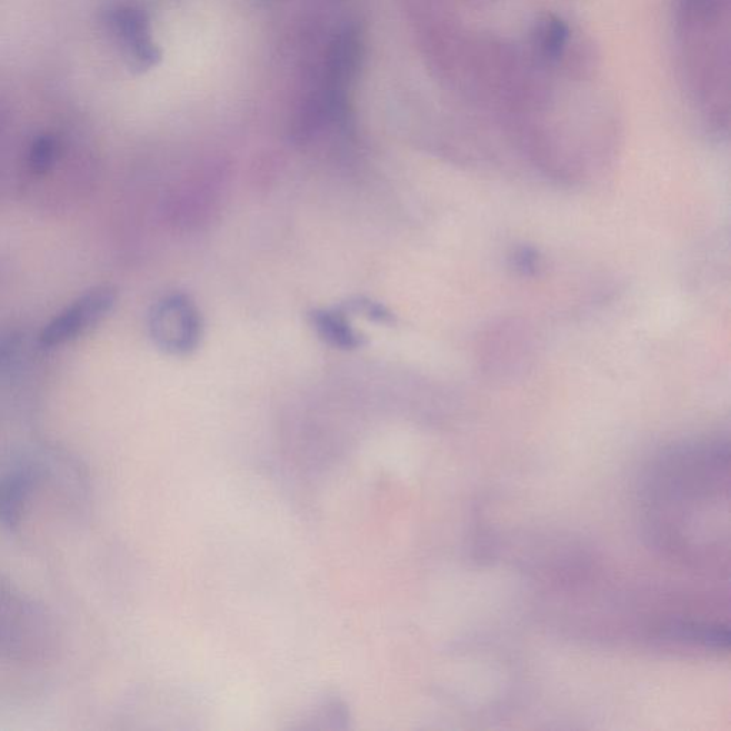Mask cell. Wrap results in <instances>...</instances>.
<instances>
[{"label": "cell", "instance_id": "6da1fadb", "mask_svg": "<svg viewBox=\"0 0 731 731\" xmlns=\"http://www.w3.org/2000/svg\"><path fill=\"white\" fill-rule=\"evenodd\" d=\"M82 478L77 463L49 445L24 444L0 450V524L10 532H19L40 492L74 485Z\"/></svg>", "mask_w": 731, "mask_h": 731}, {"label": "cell", "instance_id": "7a4b0ae2", "mask_svg": "<svg viewBox=\"0 0 731 731\" xmlns=\"http://www.w3.org/2000/svg\"><path fill=\"white\" fill-rule=\"evenodd\" d=\"M52 620L29 595L0 580V655L20 663L44 662L54 652Z\"/></svg>", "mask_w": 731, "mask_h": 731}, {"label": "cell", "instance_id": "3957f363", "mask_svg": "<svg viewBox=\"0 0 731 731\" xmlns=\"http://www.w3.org/2000/svg\"><path fill=\"white\" fill-rule=\"evenodd\" d=\"M149 334L162 352L187 357L202 340V314L188 294L170 293L150 310Z\"/></svg>", "mask_w": 731, "mask_h": 731}, {"label": "cell", "instance_id": "277c9868", "mask_svg": "<svg viewBox=\"0 0 731 731\" xmlns=\"http://www.w3.org/2000/svg\"><path fill=\"white\" fill-rule=\"evenodd\" d=\"M117 302V289L109 284L87 290L44 324L38 337L39 347L60 348L84 337L112 313Z\"/></svg>", "mask_w": 731, "mask_h": 731}, {"label": "cell", "instance_id": "5b68a950", "mask_svg": "<svg viewBox=\"0 0 731 731\" xmlns=\"http://www.w3.org/2000/svg\"><path fill=\"white\" fill-rule=\"evenodd\" d=\"M362 59V43L353 30L340 33L330 48L328 59V84L324 93L347 99V87L357 74Z\"/></svg>", "mask_w": 731, "mask_h": 731}, {"label": "cell", "instance_id": "8992f818", "mask_svg": "<svg viewBox=\"0 0 731 731\" xmlns=\"http://www.w3.org/2000/svg\"><path fill=\"white\" fill-rule=\"evenodd\" d=\"M314 332L334 349L354 350L362 348L364 338L350 324L348 312L339 309H317L309 314Z\"/></svg>", "mask_w": 731, "mask_h": 731}, {"label": "cell", "instance_id": "52a82bcc", "mask_svg": "<svg viewBox=\"0 0 731 731\" xmlns=\"http://www.w3.org/2000/svg\"><path fill=\"white\" fill-rule=\"evenodd\" d=\"M117 23L133 57L143 64H153L160 58L159 50L150 37L147 14L138 9L120 10Z\"/></svg>", "mask_w": 731, "mask_h": 731}, {"label": "cell", "instance_id": "ba28073f", "mask_svg": "<svg viewBox=\"0 0 731 731\" xmlns=\"http://www.w3.org/2000/svg\"><path fill=\"white\" fill-rule=\"evenodd\" d=\"M570 29L563 19L549 14L540 20L535 30V48L540 57L548 62H555L562 58L568 47Z\"/></svg>", "mask_w": 731, "mask_h": 731}, {"label": "cell", "instance_id": "9c48e42d", "mask_svg": "<svg viewBox=\"0 0 731 731\" xmlns=\"http://www.w3.org/2000/svg\"><path fill=\"white\" fill-rule=\"evenodd\" d=\"M60 157V143L52 134H42L30 144L27 167L33 177L42 178L54 168Z\"/></svg>", "mask_w": 731, "mask_h": 731}, {"label": "cell", "instance_id": "30bf717a", "mask_svg": "<svg viewBox=\"0 0 731 731\" xmlns=\"http://www.w3.org/2000/svg\"><path fill=\"white\" fill-rule=\"evenodd\" d=\"M24 347L22 334L8 330L0 333V374L8 373L19 362Z\"/></svg>", "mask_w": 731, "mask_h": 731}, {"label": "cell", "instance_id": "8fae6325", "mask_svg": "<svg viewBox=\"0 0 731 731\" xmlns=\"http://www.w3.org/2000/svg\"><path fill=\"white\" fill-rule=\"evenodd\" d=\"M344 312L362 313L363 317L373 320V322H392V314H390L382 304L374 303L372 300H354V302L348 304V309L344 310Z\"/></svg>", "mask_w": 731, "mask_h": 731}]
</instances>
